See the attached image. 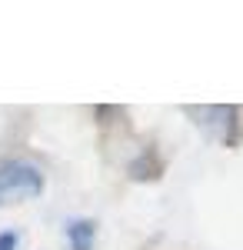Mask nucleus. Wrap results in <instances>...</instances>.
<instances>
[{
    "label": "nucleus",
    "mask_w": 243,
    "mask_h": 250,
    "mask_svg": "<svg viewBox=\"0 0 243 250\" xmlns=\"http://www.w3.org/2000/svg\"><path fill=\"white\" fill-rule=\"evenodd\" d=\"M43 193V173L30 160H7L0 164V207L20 204Z\"/></svg>",
    "instance_id": "nucleus-1"
},
{
    "label": "nucleus",
    "mask_w": 243,
    "mask_h": 250,
    "mask_svg": "<svg viewBox=\"0 0 243 250\" xmlns=\"http://www.w3.org/2000/svg\"><path fill=\"white\" fill-rule=\"evenodd\" d=\"M187 117L203 130L210 140L233 147L240 137V124H237V107L230 104H206V107H187Z\"/></svg>",
    "instance_id": "nucleus-2"
},
{
    "label": "nucleus",
    "mask_w": 243,
    "mask_h": 250,
    "mask_svg": "<svg viewBox=\"0 0 243 250\" xmlns=\"http://www.w3.org/2000/svg\"><path fill=\"white\" fill-rule=\"evenodd\" d=\"M127 170H130L133 180H157V177L163 173V164H160L157 150H143V154L137 157V160H133Z\"/></svg>",
    "instance_id": "nucleus-3"
},
{
    "label": "nucleus",
    "mask_w": 243,
    "mask_h": 250,
    "mask_svg": "<svg viewBox=\"0 0 243 250\" xmlns=\"http://www.w3.org/2000/svg\"><path fill=\"white\" fill-rule=\"evenodd\" d=\"M67 237H70V250H94L97 224L94 220H70L67 224Z\"/></svg>",
    "instance_id": "nucleus-4"
},
{
    "label": "nucleus",
    "mask_w": 243,
    "mask_h": 250,
    "mask_svg": "<svg viewBox=\"0 0 243 250\" xmlns=\"http://www.w3.org/2000/svg\"><path fill=\"white\" fill-rule=\"evenodd\" d=\"M0 250H17V233H14V230L0 233Z\"/></svg>",
    "instance_id": "nucleus-5"
}]
</instances>
